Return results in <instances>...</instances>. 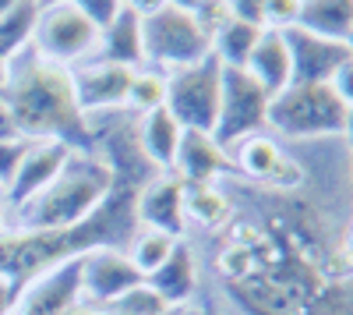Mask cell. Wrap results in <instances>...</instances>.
<instances>
[{"instance_id": "obj_1", "label": "cell", "mask_w": 353, "mask_h": 315, "mask_svg": "<svg viewBox=\"0 0 353 315\" xmlns=\"http://www.w3.org/2000/svg\"><path fill=\"white\" fill-rule=\"evenodd\" d=\"M233 213L216 234L212 273L241 315H353V259L307 170L297 188L223 181Z\"/></svg>"}, {"instance_id": "obj_2", "label": "cell", "mask_w": 353, "mask_h": 315, "mask_svg": "<svg viewBox=\"0 0 353 315\" xmlns=\"http://www.w3.org/2000/svg\"><path fill=\"white\" fill-rule=\"evenodd\" d=\"M4 103L14 117V128L28 142H68L78 153H92V124L78 110L71 71L50 64L28 46L21 50L4 85Z\"/></svg>"}, {"instance_id": "obj_3", "label": "cell", "mask_w": 353, "mask_h": 315, "mask_svg": "<svg viewBox=\"0 0 353 315\" xmlns=\"http://www.w3.org/2000/svg\"><path fill=\"white\" fill-rule=\"evenodd\" d=\"M113 170L96 153H74L46 191L8 216L11 231H68L92 216L113 191Z\"/></svg>"}, {"instance_id": "obj_4", "label": "cell", "mask_w": 353, "mask_h": 315, "mask_svg": "<svg viewBox=\"0 0 353 315\" xmlns=\"http://www.w3.org/2000/svg\"><path fill=\"white\" fill-rule=\"evenodd\" d=\"M346 106L329 85H290L269 103V128L286 142H332L343 138Z\"/></svg>"}, {"instance_id": "obj_5", "label": "cell", "mask_w": 353, "mask_h": 315, "mask_svg": "<svg viewBox=\"0 0 353 315\" xmlns=\"http://www.w3.org/2000/svg\"><path fill=\"white\" fill-rule=\"evenodd\" d=\"M141 53H145V68L170 75L176 68L198 64L201 57H209L212 39L194 15L170 4L152 18H141Z\"/></svg>"}, {"instance_id": "obj_6", "label": "cell", "mask_w": 353, "mask_h": 315, "mask_svg": "<svg viewBox=\"0 0 353 315\" xmlns=\"http://www.w3.org/2000/svg\"><path fill=\"white\" fill-rule=\"evenodd\" d=\"M223 93V64L216 57H201L198 64L176 68L166 75V110L184 131H209L216 128Z\"/></svg>"}, {"instance_id": "obj_7", "label": "cell", "mask_w": 353, "mask_h": 315, "mask_svg": "<svg viewBox=\"0 0 353 315\" xmlns=\"http://www.w3.org/2000/svg\"><path fill=\"white\" fill-rule=\"evenodd\" d=\"M269 103L272 96L244 71V68H223V93H219V113L212 138L230 153L241 138L258 135L269 124Z\"/></svg>"}, {"instance_id": "obj_8", "label": "cell", "mask_w": 353, "mask_h": 315, "mask_svg": "<svg viewBox=\"0 0 353 315\" xmlns=\"http://www.w3.org/2000/svg\"><path fill=\"white\" fill-rule=\"evenodd\" d=\"M99 43V32L88 25L68 0H50L43 4L36 36H32V50L50 64L61 68H74L81 61H92Z\"/></svg>"}, {"instance_id": "obj_9", "label": "cell", "mask_w": 353, "mask_h": 315, "mask_svg": "<svg viewBox=\"0 0 353 315\" xmlns=\"http://www.w3.org/2000/svg\"><path fill=\"white\" fill-rule=\"evenodd\" d=\"M71 71V89L78 99V110L85 117H99V113H117L128 106L131 89V68L106 64V61H81Z\"/></svg>"}, {"instance_id": "obj_10", "label": "cell", "mask_w": 353, "mask_h": 315, "mask_svg": "<svg viewBox=\"0 0 353 315\" xmlns=\"http://www.w3.org/2000/svg\"><path fill=\"white\" fill-rule=\"evenodd\" d=\"M78 269H81V301H88L92 308H103L110 301H117L124 291L138 287L145 280L131 259L128 251L121 248H92L78 255Z\"/></svg>"}, {"instance_id": "obj_11", "label": "cell", "mask_w": 353, "mask_h": 315, "mask_svg": "<svg viewBox=\"0 0 353 315\" xmlns=\"http://www.w3.org/2000/svg\"><path fill=\"white\" fill-rule=\"evenodd\" d=\"M283 39L290 50V64H293V85H329L339 64L350 57V46L343 39L314 36L301 25L283 28Z\"/></svg>"}, {"instance_id": "obj_12", "label": "cell", "mask_w": 353, "mask_h": 315, "mask_svg": "<svg viewBox=\"0 0 353 315\" xmlns=\"http://www.w3.org/2000/svg\"><path fill=\"white\" fill-rule=\"evenodd\" d=\"M134 216L138 227L145 231H159L181 241L188 231V220H184V181L173 178L170 170H159L152 181H145L138 188L134 198Z\"/></svg>"}, {"instance_id": "obj_13", "label": "cell", "mask_w": 353, "mask_h": 315, "mask_svg": "<svg viewBox=\"0 0 353 315\" xmlns=\"http://www.w3.org/2000/svg\"><path fill=\"white\" fill-rule=\"evenodd\" d=\"M78 149H71L68 142H32L18 166V174L11 178L8 191H4V202H8V213L21 209L25 202H32L39 191H46L57 178H61V170L71 163Z\"/></svg>"}, {"instance_id": "obj_14", "label": "cell", "mask_w": 353, "mask_h": 315, "mask_svg": "<svg viewBox=\"0 0 353 315\" xmlns=\"http://www.w3.org/2000/svg\"><path fill=\"white\" fill-rule=\"evenodd\" d=\"M170 174L181 178L184 184H216L233 174V166H230V153L209 131H184Z\"/></svg>"}, {"instance_id": "obj_15", "label": "cell", "mask_w": 353, "mask_h": 315, "mask_svg": "<svg viewBox=\"0 0 353 315\" xmlns=\"http://www.w3.org/2000/svg\"><path fill=\"white\" fill-rule=\"evenodd\" d=\"M145 283L159 294V301L166 308H188V301L198 291V259H194V248L188 241H176L173 251L166 255V262L156 266Z\"/></svg>"}, {"instance_id": "obj_16", "label": "cell", "mask_w": 353, "mask_h": 315, "mask_svg": "<svg viewBox=\"0 0 353 315\" xmlns=\"http://www.w3.org/2000/svg\"><path fill=\"white\" fill-rule=\"evenodd\" d=\"M230 166H233V174L230 178H237L244 184H272V178L279 174V166L286 160V149L279 146V138L269 135V131H258V135H248L241 138L237 146H230Z\"/></svg>"}, {"instance_id": "obj_17", "label": "cell", "mask_w": 353, "mask_h": 315, "mask_svg": "<svg viewBox=\"0 0 353 315\" xmlns=\"http://www.w3.org/2000/svg\"><path fill=\"white\" fill-rule=\"evenodd\" d=\"M244 71L261 85L269 96H279L283 89H290L293 85V64H290V50H286V39L283 32H276V28H261V36L248 57Z\"/></svg>"}, {"instance_id": "obj_18", "label": "cell", "mask_w": 353, "mask_h": 315, "mask_svg": "<svg viewBox=\"0 0 353 315\" xmlns=\"http://www.w3.org/2000/svg\"><path fill=\"white\" fill-rule=\"evenodd\" d=\"M92 61H106V64H121V68H145V53H141V18L134 11H121L103 32L96 43Z\"/></svg>"}, {"instance_id": "obj_19", "label": "cell", "mask_w": 353, "mask_h": 315, "mask_svg": "<svg viewBox=\"0 0 353 315\" xmlns=\"http://www.w3.org/2000/svg\"><path fill=\"white\" fill-rule=\"evenodd\" d=\"M181 135L184 128L173 121V113L163 106V110H152L138 117V146L145 153L156 170H170L173 166V156H176V146H181Z\"/></svg>"}, {"instance_id": "obj_20", "label": "cell", "mask_w": 353, "mask_h": 315, "mask_svg": "<svg viewBox=\"0 0 353 315\" xmlns=\"http://www.w3.org/2000/svg\"><path fill=\"white\" fill-rule=\"evenodd\" d=\"M233 213V198L223 181L216 184H184V220L201 231H219Z\"/></svg>"}, {"instance_id": "obj_21", "label": "cell", "mask_w": 353, "mask_h": 315, "mask_svg": "<svg viewBox=\"0 0 353 315\" xmlns=\"http://www.w3.org/2000/svg\"><path fill=\"white\" fill-rule=\"evenodd\" d=\"M43 4L46 0H18L8 15H0V57L4 61H14L21 50L32 46Z\"/></svg>"}, {"instance_id": "obj_22", "label": "cell", "mask_w": 353, "mask_h": 315, "mask_svg": "<svg viewBox=\"0 0 353 315\" xmlns=\"http://www.w3.org/2000/svg\"><path fill=\"white\" fill-rule=\"evenodd\" d=\"M297 25L314 36L346 43L350 28H353V0H304Z\"/></svg>"}, {"instance_id": "obj_23", "label": "cell", "mask_w": 353, "mask_h": 315, "mask_svg": "<svg viewBox=\"0 0 353 315\" xmlns=\"http://www.w3.org/2000/svg\"><path fill=\"white\" fill-rule=\"evenodd\" d=\"M258 36H261V28H254L248 21H237V18H226L212 32V57L223 68H244Z\"/></svg>"}, {"instance_id": "obj_24", "label": "cell", "mask_w": 353, "mask_h": 315, "mask_svg": "<svg viewBox=\"0 0 353 315\" xmlns=\"http://www.w3.org/2000/svg\"><path fill=\"white\" fill-rule=\"evenodd\" d=\"M166 106V75L156 71V68H138L131 75V89H128V113L134 117H145L152 110H163Z\"/></svg>"}, {"instance_id": "obj_25", "label": "cell", "mask_w": 353, "mask_h": 315, "mask_svg": "<svg viewBox=\"0 0 353 315\" xmlns=\"http://www.w3.org/2000/svg\"><path fill=\"white\" fill-rule=\"evenodd\" d=\"M181 241H184V238H181ZM173 245H176V238L159 234V231H145V227H138V234L131 238V245H128L124 251H128L131 266H134L141 276H149L156 266H163V262H166V255L173 251Z\"/></svg>"}, {"instance_id": "obj_26", "label": "cell", "mask_w": 353, "mask_h": 315, "mask_svg": "<svg viewBox=\"0 0 353 315\" xmlns=\"http://www.w3.org/2000/svg\"><path fill=\"white\" fill-rule=\"evenodd\" d=\"M163 312H166V305L159 301V294L145 280L138 283V287L124 291L117 301H110V305L99 308V315H163Z\"/></svg>"}, {"instance_id": "obj_27", "label": "cell", "mask_w": 353, "mask_h": 315, "mask_svg": "<svg viewBox=\"0 0 353 315\" xmlns=\"http://www.w3.org/2000/svg\"><path fill=\"white\" fill-rule=\"evenodd\" d=\"M68 4L96 28V32H103V28L124 11V0H68Z\"/></svg>"}, {"instance_id": "obj_28", "label": "cell", "mask_w": 353, "mask_h": 315, "mask_svg": "<svg viewBox=\"0 0 353 315\" xmlns=\"http://www.w3.org/2000/svg\"><path fill=\"white\" fill-rule=\"evenodd\" d=\"M301 8L304 0H265V28H276V32L293 28L301 21Z\"/></svg>"}, {"instance_id": "obj_29", "label": "cell", "mask_w": 353, "mask_h": 315, "mask_svg": "<svg viewBox=\"0 0 353 315\" xmlns=\"http://www.w3.org/2000/svg\"><path fill=\"white\" fill-rule=\"evenodd\" d=\"M28 146H32L28 138H8V142H0V184H4V191H8L11 178L18 174V166H21Z\"/></svg>"}, {"instance_id": "obj_30", "label": "cell", "mask_w": 353, "mask_h": 315, "mask_svg": "<svg viewBox=\"0 0 353 315\" xmlns=\"http://www.w3.org/2000/svg\"><path fill=\"white\" fill-rule=\"evenodd\" d=\"M223 4H226L230 18L248 21L254 28H265V0H223Z\"/></svg>"}, {"instance_id": "obj_31", "label": "cell", "mask_w": 353, "mask_h": 315, "mask_svg": "<svg viewBox=\"0 0 353 315\" xmlns=\"http://www.w3.org/2000/svg\"><path fill=\"white\" fill-rule=\"evenodd\" d=\"M329 89L339 96V103H343V106H353V53L339 64V71H336V75H332V82H329Z\"/></svg>"}, {"instance_id": "obj_32", "label": "cell", "mask_w": 353, "mask_h": 315, "mask_svg": "<svg viewBox=\"0 0 353 315\" xmlns=\"http://www.w3.org/2000/svg\"><path fill=\"white\" fill-rule=\"evenodd\" d=\"M124 8L134 11L138 18H152V15H159L163 8H170V0H124Z\"/></svg>"}, {"instance_id": "obj_33", "label": "cell", "mask_w": 353, "mask_h": 315, "mask_svg": "<svg viewBox=\"0 0 353 315\" xmlns=\"http://www.w3.org/2000/svg\"><path fill=\"white\" fill-rule=\"evenodd\" d=\"M8 138H21V135H18V128H14V117H11L4 96H0V142H8Z\"/></svg>"}, {"instance_id": "obj_34", "label": "cell", "mask_w": 353, "mask_h": 315, "mask_svg": "<svg viewBox=\"0 0 353 315\" xmlns=\"http://www.w3.org/2000/svg\"><path fill=\"white\" fill-rule=\"evenodd\" d=\"M14 301H18V291L11 287L4 276H0V315H11L14 312Z\"/></svg>"}, {"instance_id": "obj_35", "label": "cell", "mask_w": 353, "mask_h": 315, "mask_svg": "<svg viewBox=\"0 0 353 315\" xmlns=\"http://www.w3.org/2000/svg\"><path fill=\"white\" fill-rule=\"evenodd\" d=\"M170 4L181 8V11H188V15H198V11H205V8L219 4V0H170Z\"/></svg>"}, {"instance_id": "obj_36", "label": "cell", "mask_w": 353, "mask_h": 315, "mask_svg": "<svg viewBox=\"0 0 353 315\" xmlns=\"http://www.w3.org/2000/svg\"><path fill=\"white\" fill-rule=\"evenodd\" d=\"M61 315H99V308H92L88 301H81V298H78V301H74V305H68Z\"/></svg>"}, {"instance_id": "obj_37", "label": "cell", "mask_w": 353, "mask_h": 315, "mask_svg": "<svg viewBox=\"0 0 353 315\" xmlns=\"http://www.w3.org/2000/svg\"><path fill=\"white\" fill-rule=\"evenodd\" d=\"M343 146L353 153V106H346V124H343Z\"/></svg>"}, {"instance_id": "obj_38", "label": "cell", "mask_w": 353, "mask_h": 315, "mask_svg": "<svg viewBox=\"0 0 353 315\" xmlns=\"http://www.w3.org/2000/svg\"><path fill=\"white\" fill-rule=\"evenodd\" d=\"M343 245H346V251H350V259H353V220L346 223V231H343Z\"/></svg>"}, {"instance_id": "obj_39", "label": "cell", "mask_w": 353, "mask_h": 315, "mask_svg": "<svg viewBox=\"0 0 353 315\" xmlns=\"http://www.w3.org/2000/svg\"><path fill=\"white\" fill-rule=\"evenodd\" d=\"M181 315H219V312H212V308H205V305H191V308H184Z\"/></svg>"}, {"instance_id": "obj_40", "label": "cell", "mask_w": 353, "mask_h": 315, "mask_svg": "<svg viewBox=\"0 0 353 315\" xmlns=\"http://www.w3.org/2000/svg\"><path fill=\"white\" fill-rule=\"evenodd\" d=\"M8 216H11V213H8V202H4V195H0V234L8 231Z\"/></svg>"}, {"instance_id": "obj_41", "label": "cell", "mask_w": 353, "mask_h": 315, "mask_svg": "<svg viewBox=\"0 0 353 315\" xmlns=\"http://www.w3.org/2000/svg\"><path fill=\"white\" fill-rule=\"evenodd\" d=\"M8 71H11V61L0 57V93H4V85H8Z\"/></svg>"}, {"instance_id": "obj_42", "label": "cell", "mask_w": 353, "mask_h": 315, "mask_svg": "<svg viewBox=\"0 0 353 315\" xmlns=\"http://www.w3.org/2000/svg\"><path fill=\"white\" fill-rule=\"evenodd\" d=\"M14 4H18V0H0V15H8Z\"/></svg>"}, {"instance_id": "obj_43", "label": "cell", "mask_w": 353, "mask_h": 315, "mask_svg": "<svg viewBox=\"0 0 353 315\" xmlns=\"http://www.w3.org/2000/svg\"><path fill=\"white\" fill-rule=\"evenodd\" d=\"M181 312H184V308H166L163 315H181Z\"/></svg>"}, {"instance_id": "obj_44", "label": "cell", "mask_w": 353, "mask_h": 315, "mask_svg": "<svg viewBox=\"0 0 353 315\" xmlns=\"http://www.w3.org/2000/svg\"><path fill=\"white\" fill-rule=\"evenodd\" d=\"M346 46H350V53H353V28H350V36H346Z\"/></svg>"}, {"instance_id": "obj_45", "label": "cell", "mask_w": 353, "mask_h": 315, "mask_svg": "<svg viewBox=\"0 0 353 315\" xmlns=\"http://www.w3.org/2000/svg\"><path fill=\"white\" fill-rule=\"evenodd\" d=\"M350 181H353V153H350Z\"/></svg>"}, {"instance_id": "obj_46", "label": "cell", "mask_w": 353, "mask_h": 315, "mask_svg": "<svg viewBox=\"0 0 353 315\" xmlns=\"http://www.w3.org/2000/svg\"><path fill=\"white\" fill-rule=\"evenodd\" d=\"M0 195H4V184H0Z\"/></svg>"}]
</instances>
